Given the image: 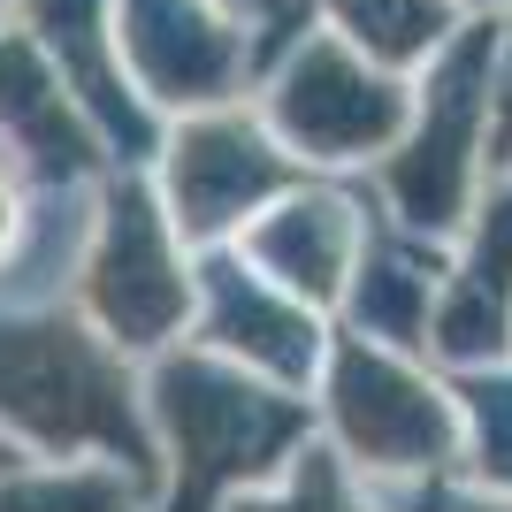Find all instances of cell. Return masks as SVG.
I'll return each mask as SVG.
<instances>
[{"label":"cell","instance_id":"obj_1","mask_svg":"<svg viewBox=\"0 0 512 512\" xmlns=\"http://www.w3.org/2000/svg\"><path fill=\"white\" fill-rule=\"evenodd\" d=\"M0 436L23 459H115L161 497L146 360H130L69 299L0 306Z\"/></svg>","mask_w":512,"mask_h":512},{"label":"cell","instance_id":"obj_2","mask_svg":"<svg viewBox=\"0 0 512 512\" xmlns=\"http://www.w3.org/2000/svg\"><path fill=\"white\" fill-rule=\"evenodd\" d=\"M146 421L161 451L153 512H230L314 444L306 390H283L192 337L146 360Z\"/></svg>","mask_w":512,"mask_h":512},{"label":"cell","instance_id":"obj_3","mask_svg":"<svg viewBox=\"0 0 512 512\" xmlns=\"http://www.w3.org/2000/svg\"><path fill=\"white\" fill-rule=\"evenodd\" d=\"M314 428L367 490H413L428 474H459V398L451 375L421 352L329 329L314 375Z\"/></svg>","mask_w":512,"mask_h":512},{"label":"cell","instance_id":"obj_4","mask_svg":"<svg viewBox=\"0 0 512 512\" xmlns=\"http://www.w3.org/2000/svg\"><path fill=\"white\" fill-rule=\"evenodd\" d=\"M497 31L490 23H459L444 54H428L421 85H413L406 138L375 161V207L421 237H444L474 214L482 184L497 169Z\"/></svg>","mask_w":512,"mask_h":512},{"label":"cell","instance_id":"obj_5","mask_svg":"<svg viewBox=\"0 0 512 512\" xmlns=\"http://www.w3.org/2000/svg\"><path fill=\"white\" fill-rule=\"evenodd\" d=\"M77 314L100 329L115 352L153 360L169 344L192 337V306H199V253L184 245V230L169 222L153 176L138 169H107L100 199H92V237L77 260Z\"/></svg>","mask_w":512,"mask_h":512},{"label":"cell","instance_id":"obj_6","mask_svg":"<svg viewBox=\"0 0 512 512\" xmlns=\"http://www.w3.org/2000/svg\"><path fill=\"white\" fill-rule=\"evenodd\" d=\"M413 115V85L398 69L367 62L360 46H344L329 23L306 31L291 54L276 62L268 92H260V123L299 153V169L344 176V169H375Z\"/></svg>","mask_w":512,"mask_h":512},{"label":"cell","instance_id":"obj_7","mask_svg":"<svg viewBox=\"0 0 512 512\" xmlns=\"http://www.w3.org/2000/svg\"><path fill=\"white\" fill-rule=\"evenodd\" d=\"M299 176H306L299 153L260 123V107H237V100L176 115V130H161V146H153V192H161V207H169V222L184 230L192 253L230 245Z\"/></svg>","mask_w":512,"mask_h":512},{"label":"cell","instance_id":"obj_8","mask_svg":"<svg viewBox=\"0 0 512 512\" xmlns=\"http://www.w3.org/2000/svg\"><path fill=\"white\" fill-rule=\"evenodd\" d=\"M115 46L138 100L161 115H192V107H230L253 85V39L237 8L222 0H115Z\"/></svg>","mask_w":512,"mask_h":512},{"label":"cell","instance_id":"obj_9","mask_svg":"<svg viewBox=\"0 0 512 512\" xmlns=\"http://www.w3.org/2000/svg\"><path fill=\"white\" fill-rule=\"evenodd\" d=\"M329 329H337V321L314 314L306 299H291L283 283H268L237 245H207V253H199L192 344H207L222 360H237V367H253V375H268V383L314 398Z\"/></svg>","mask_w":512,"mask_h":512},{"label":"cell","instance_id":"obj_10","mask_svg":"<svg viewBox=\"0 0 512 512\" xmlns=\"http://www.w3.org/2000/svg\"><path fill=\"white\" fill-rule=\"evenodd\" d=\"M367 222H375V199H360L352 184L306 169L299 184L268 199V207H260L230 245L253 260L268 283H283L291 299H306L314 314L337 321L344 283H352L360 245H367Z\"/></svg>","mask_w":512,"mask_h":512},{"label":"cell","instance_id":"obj_11","mask_svg":"<svg viewBox=\"0 0 512 512\" xmlns=\"http://www.w3.org/2000/svg\"><path fill=\"white\" fill-rule=\"evenodd\" d=\"M512 352V161L490 169L474 214L451 230L444 260V299L428 329V360L436 367H474Z\"/></svg>","mask_w":512,"mask_h":512},{"label":"cell","instance_id":"obj_12","mask_svg":"<svg viewBox=\"0 0 512 512\" xmlns=\"http://www.w3.org/2000/svg\"><path fill=\"white\" fill-rule=\"evenodd\" d=\"M444 260H451L444 237H421L375 207L360 268L344 283L337 329H360L375 344H398V352H421L428 360V329H436V299H444Z\"/></svg>","mask_w":512,"mask_h":512},{"label":"cell","instance_id":"obj_13","mask_svg":"<svg viewBox=\"0 0 512 512\" xmlns=\"http://www.w3.org/2000/svg\"><path fill=\"white\" fill-rule=\"evenodd\" d=\"M0 512H153V482L115 459H16Z\"/></svg>","mask_w":512,"mask_h":512},{"label":"cell","instance_id":"obj_14","mask_svg":"<svg viewBox=\"0 0 512 512\" xmlns=\"http://www.w3.org/2000/svg\"><path fill=\"white\" fill-rule=\"evenodd\" d=\"M321 23L344 46H360L383 69H428V54H444L459 31V0H321Z\"/></svg>","mask_w":512,"mask_h":512},{"label":"cell","instance_id":"obj_15","mask_svg":"<svg viewBox=\"0 0 512 512\" xmlns=\"http://www.w3.org/2000/svg\"><path fill=\"white\" fill-rule=\"evenodd\" d=\"M459 398V474L512 497V352L505 360L444 367Z\"/></svg>","mask_w":512,"mask_h":512},{"label":"cell","instance_id":"obj_16","mask_svg":"<svg viewBox=\"0 0 512 512\" xmlns=\"http://www.w3.org/2000/svg\"><path fill=\"white\" fill-rule=\"evenodd\" d=\"M230 512H390V497L367 490L360 474H352L337 451L321 444V428H314V444H306L299 459H291V467L268 482V490L237 497Z\"/></svg>","mask_w":512,"mask_h":512},{"label":"cell","instance_id":"obj_17","mask_svg":"<svg viewBox=\"0 0 512 512\" xmlns=\"http://www.w3.org/2000/svg\"><path fill=\"white\" fill-rule=\"evenodd\" d=\"M390 512H512V497L482 490L467 474H428V482H413V490L390 497Z\"/></svg>","mask_w":512,"mask_h":512},{"label":"cell","instance_id":"obj_18","mask_svg":"<svg viewBox=\"0 0 512 512\" xmlns=\"http://www.w3.org/2000/svg\"><path fill=\"white\" fill-rule=\"evenodd\" d=\"M23 230H31V184L16 161H0V260L23 245Z\"/></svg>","mask_w":512,"mask_h":512},{"label":"cell","instance_id":"obj_19","mask_svg":"<svg viewBox=\"0 0 512 512\" xmlns=\"http://www.w3.org/2000/svg\"><path fill=\"white\" fill-rule=\"evenodd\" d=\"M490 92H497V169L512 161V31H497V77H490Z\"/></svg>","mask_w":512,"mask_h":512},{"label":"cell","instance_id":"obj_20","mask_svg":"<svg viewBox=\"0 0 512 512\" xmlns=\"http://www.w3.org/2000/svg\"><path fill=\"white\" fill-rule=\"evenodd\" d=\"M16 459H23V451H16V444H8V436H0V474H8V467H16Z\"/></svg>","mask_w":512,"mask_h":512},{"label":"cell","instance_id":"obj_21","mask_svg":"<svg viewBox=\"0 0 512 512\" xmlns=\"http://www.w3.org/2000/svg\"><path fill=\"white\" fill-rule=\"evenodd\" d=\"M222 8H253V0H222Z\"/></svg>","mask_w":512,"mask_h":512}]
</instances>
